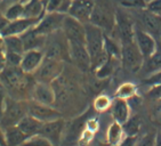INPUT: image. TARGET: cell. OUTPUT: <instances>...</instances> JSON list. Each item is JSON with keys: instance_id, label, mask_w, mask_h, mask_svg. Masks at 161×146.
<instances>
[{"instance_id": "45", "label": "cell", "mask_w": 161, "mask_h": 146, "mask_svg": "<svg viewBox=\"0 0 161 146\" xmlns=\"http://www.w3.org/2000/svg\"><path fill=\"white\" fill-rule=\"evenodd\" d=\"M0 88H3V84H1V81H0Z\"/></svg>"}, {"instance_id": "21", "label": "cell", "mask_w": 161, "mask_h": 146, "mask_svg": "<svg viewBox=\"0 0 161 146\" xmlns=\"http://www.w3.org/2000/svg\"><path fill=\"white\" fill-rule=\"evenodd\" d=\"M42 123L43 122L39 121L37 118H34V116H32L31 114L28 113V114H25L24 116L17 122L16 126H17L29 138V137L33 136V135L40 134Z\"/></svg>"}, {"instance_id": "29", "label": "cell", "mask_w": 161, "mask_h": 146, "mask_svg": "<svg viewBox=\"0 0 161 146\" xmlns=\"http://www.w3.org/2000/svg\"><path fill=\"white\" fill-rule=\"evenodd\" d=\"M112 102L113 100L108 96H106V95H99L94 100V109L99 113L106 112V111L111 109Z\"/></svg>"}, {"instance_id": "25", "label": "cell", "mask_w": 161, "mask_h": 146, "mask_svg": "<svg viewBox=\"0 0 161 146\" xmlns=\"http://www.w3.org/2000/svg\"><path fill=\"white\" fill-rule=\"evenodd\" d=\"M3 45H5V50L6 51H12V53H24V45L22 40L21 35H7L3 37Z\"/></svg>"}, {"instance_id": "26", "label": "cell", "mask_w": 161, "mask_h": 146, "mask_svg": "<svg viewBox=\"0 0 161 146\" xmlns=\"http://www.w3.org/2000/svg\"><path fill=\"white\" fill-rule=\"evenodd\" d=\"M25 16V5L22 3L21 1L12 3L10 6H8L3 12V17L7 19V21H14V19H21Z\"/></svg>"}, {"instance_id": "36", "label": "cell", "mask_w": 161, "mask_h": 146, "mask_svg": "<svg viewBox=\"0 0 161 146\" xmlns=\"http://www.w3.org/2000/svg\"><path fill=\"white\" fill-rule=\"evenodd\" d=\"M154 142H155V135L147 134L143 137L141 142L137 143V145H154Z\"/></svg>"}, {"instance_id": "40", "label": "cell", "mask_w": 161, "mask_h": 146, "mask_svg": "<svg viewBox=\"0 0 161 146\" xmlns=\"http://www.w3.org/2000/svg\"><path fill=\"white\" fill-rule=\"evenodd\" d=\"M155 146H161V130L157 131L155 134V142H154Z\"/></svg>"}, {"instance_id": "22", "label": "cell", "mask_w": 161, "mask_h": 146, "mask_svg": "<svg viewBox=\"0 0 161 146\" xmlns=\"http://www.w3.org/2000/svg\"><path fill=\"white\" fill-rule=\"evenodd\" d=\"M6 145H24L28 136L16 124L5 128Z\"/></svg>"}, {"instance_id": "39", "label": "cell", "mask_w": 161, "mask_h": 146, "mask_svg": "<svg viewBox=\"0 0 161 146\" xmlns=\"http://www.w3.org/2000/svg\"><path fill=\"white\" fill-rule=\"evenodd\" d=\"M0 145H6V137H5V129L0 127Z\"/></svg>"}, {"instance_id": "5", "label": "cell", "mask_w": 161, "mask_h": 146, "mask_svg": "<svg viewBox=\"0 0 161 146\" xmlns=\"http://www.w3.org/2000/svg\"><path fill=\"white\" fill-rule=\"evenodd\" d=\"M65 15L66 14H61V13H45L33 28L34 31L41 35L48 37L50 34L62 30Z\"/></svg>"}, {"instance_id": "37", "label": "cell", "mask_w": 161, "mask_h": 146, "mask_svg": "<svg viewBox=\"0 0 161 146\" xmlns=\"http://www.w3.org/2000/svg\"><path fill=\"white\" fill-rule=\"evenodd\" d=\"M7 65V59H6V50L0 49V72Z\"/></svg>"}, {"instance_id": "1", "label": "cell", "mask_w": 161, "mask_h": 146, "mask_svg": "<svg viewBox=\"0 0 161 146\" xmlns=\"http://www.w3.org/2000/svg\"><path fill=\"white\" fill-rule=\"evenodd\" d=\"M86 44L87 50L90 55L92 70H96L108 61V56L105 51V33L102 29L93 23H86Z\"/></svg>"}, {"instance_id": "7", "label": "cell", "mask_w": 161, "mask_h": 146, "mask_svg": "<svg viewBox=\"0 0 161 146\" xmlns=\"http://www.w3.org/2000/svg\"><path fill=\"white\" fill-rule=\"evenodd\" d=\"M69 42V57L75 63L78 68L87 71L92 68V61L90 55L87 50L85 42H75V41H68Z\"/></svg>"}, {"instance_id": "24", "label": "cell", "mask_w": 161, "mask_h": 146, "mask_svg": "<svg viewBox=\"0 0 161 146\" xmlns=\"http://www.w3.org/2000/svg\"><path fill=\"white\" fill-rule=\"evenodd\" d=\"M46 13H61L68 14L72 0H42Z\"/></svg>"}, {"instance_id": "11", "label": "cell", "mask_w": 161, "mask_h": 146, "mask_svg": "<svg viewBox=\"0 0 161 146\" xmlns=\"http://www.w3.org/2000/svg\"><path fill=\"white\" fill-rule=\"evenodd\" d=\"M95 6L96 5L94 3V0H72L68 15L86 24L90 21Z\"/></svg>"}, {"instance_id": "8", "label": "cell", "mask_w": 161, "mask_h": 146, "mask_svg": "<svg viewBox=\"0 0 161 146\" xmlns=\"http://www.w3.org/2000/svg\"><path fill=\"white\" fill-rule=\"evenodd\" d=\"M62 32L68 41L85 42L86 39V28L85 24L70 15H65L62 25Z\"/></svg>"}, {"instance_id": "47", "label": "cell", "mask_w": 161, "mask_h": 146, "mask_svg": "<svg viewBox=\"0 0 161 146\" xmlns=\"http://www.w3.org/2000/svg\"><path fill=\"white\" fill-rule=\"evenodd\" d=\"M160 100H161V97H160Z\"/></svg>"}, {"instance_id": "32", "label": "cell", "mask_w": 161, "mask_h": 146, "mask_svg": "<svg viewBox=\"0 0 161 146\" xmlns=\"http://www.w3.org/2000/svg\"><path fill=\"white\" fill-rule=\"evenodd\" d=\"M119 3L125 8L141 10L146 7V0H119Z\"/></svg>"}, {"instance_id": "31", "label": "cell", "mask_w": 161, "mask_h": 146, "mask_svg": "<svg viewBox=\"0 0 161 146\" xmlns=\"http://www.w3.org/2000/svg\"><path fill=\"white\" fill-rule=\"evenodd\" d=\"M24 145H36V146H49L53 145L47 137H45L41 134L33 135V136L29 137L28 139L25 140Z\"/></svg>"}, {"instance_id": "30", "label": "cell", "mask_w": 161, "mask_h": 146, "mask_svg": "<svg viewBox=\"0 0 161 146\" xmlns=\"http://www.w3.org/2000/svg\"><path fill=\"white\" fill-rule=\"evenodd\" d=\"M122 126H124L125 134L127 136H135L140 129V120L137 118H129L128 121Z\"/></svg>"}, {"instance_id": "15", "label": "cell", "mask_w": 161, "mask_h": 146, "mask_svg": "<svg viewBox=\"0 0 161 146\" xmlns=\"http://www.w3.org/2000/svg\"><path fill=\"white\" fill-rule=\"evenodd\" d=\"M31 96L32 100L45 104V105H53L56 98L55 91L50 84L41 82V81H37L36 84L32 87Z\"/></svg>"}, {"instance_id": "6", "label": "cell", "mask_w": 161, "mask_h": 146, "mask_svg": "<svg viewBox=\"0 0 161 146\" xmlns=\"http://www.w3.org/2000/svg\"><path fill=\"white\" fill-rule=\"evenodd\" d=\"M25 114H28V104L7 98L3 110L1 122L5 123V128L14 126V124H17V122Z\"/></svg>"}, {"instance_id": "14", "label": "cell", "mask_w": 161, "mask_h": 146, "mask_svg": "<svg viewBox=\"0 0 161 146\" xmlns=\"http://www.w3.org/2000/svg\"><path fill=\"white\" fill-rule=\"evenodd\" d=\"M43 58H45V51H43V49L25 50L23 55H22L19 66H21L22 70L25 73L33 74L34 72L38 70V68L41 65Z\"/></svg>"}, {"instance_id": "19", "label": "cell", "mask_w": 161, "mask_h": 146, "mask_svg": "<svg viewBox=\"0 0 161 146\" xmlns=\"http://www.w3.org/2000/svg\"><path fill=\"white\" fill-rule=\"evenodd\" d=\"M140 22L142 24V29L158 37L161 29V16L155 15L146 8H143L140 14Z\"/></svg>"}, {"instance_id": "28", "label": "cell", "mask_w": 161, "mask_h": 146, "mask_svg": "<svg viewBox=\"0 0 161 146\" xmlns=\"http://www.w3.org/2000/svg\"><path fill=\"white\" fill-rule=\"evenodd\" d=\"M137 95V87L133 82H124L118 87L115 91V97L124 98V100H131Z\"/></svg>"}, {"instance_id": "16", "label": "cell", "mask_w": 161, "mask_h": 146, "mask_svg": "<svg viewBox=\"0 0 161 146\" xmlns=\"http://www.w3.org/2000/svg\"><path fill=\"white\" fill-rule=\"evenodd\" d=\"M117 23H115V31L118 34V40L121 42H127V41L135 40V25L128 19L126 15L119 14L115 16Z\"/></svg>"}, {"instance_id": "2", "label": "cell", "mask_w": 161, "mask_h": 146, "mask_svg": "<svg viewBox=\"0 0 161 146\" xmlns=\"http://www.w3.org/2000/svg\"><path fill=\"white\" fill-rule=\"evenodd\" d=\"M145 58L143 57L135 40L121 42V58L120 63L128 72H137L144 65Z\"/></svg>"}, {"instance_id": "42", "label": "cell", "mask_w": 161, "mask_h": 146, "mask_svg": "<svg viewBox=\"0 0 161 146\" xmlns=\"http://www.w3.org/2000/svg\"><path fill=\"white\" fill-rule=\"evenodd\" d=\"M19 1H21L22 3H24V5H26V3H29L31 0H19Z\"/></svg>"}, {"instance_id": "27", "label": "cell", "mask_w": 161, "mask_h": 146, "mask_svg": "<svg viewBox=\"0 0 161 146\" xmlns=\"http://www.w3.org/2000/svg\"><path fill=\"white\" fill-rule=\"evenodd\" d=\"M144 65H145L146 71L149 74L161 70V42L158 44V47H157L154 53L152 54L147 59H145Z\"/></svg>"}, {"instance_id": "23", "label": "cell", "mask_w": 161, "mask_h": 146, "mask_svg": "<svg viewBox=\"0 0 161 146\" xmlns=\"http://www.w3.org/2000/svg\"><path fill=\"white\" fill-rule=\"evenodd\" d=\"M125 135L124 126L117 121H113L108 129V143L110 145H121Z\"/></svg>"}, {"instance_id": "13", "label": "cell", "mask_w": 161, "mask_h": 146, "mask_svg": "<svg viewBox=\"0 0 161 146\" xmlns=\"http://www.w3.org/2000/svg\"><path fill=\"white\" fill-rule=\"evenodd\" d=\"M28 113L34 118H37L41 122L53 121V120L61 118V113L53 109L52 105H45V104L34 102V100L28 104Z\"/></svg>"}, {"instance_id": "33", "label": "cell", "mask_w": 161, "mask_h": 146, "mask_svg": "<svg viewBox=\"0 0 161 146\" xmlns=\"http://www.w3.org/2000/svg\"><path fill=\"white\" fill-rule=\"evenodd\" d=\"M146 84H149L150 87L153 86H161V70L157 72H153L144 80Z\"/></svg>"}, {"instance_id": "34", "label": "cell", "mask_w": 161, "mask_h": 146, "mask_svg": "<svg viewBox=\"0 0 161 146\" xmlns=\"http://www.w3.org/2000/svg\"><path fill=\"white\" fill-rule=\"evenodd\" d=\"M146 9L155 15L161 16V0H149L146 1Z\"/></svg>"}, {"instance_id": "38", "label": "cell", "mask_w": 161, "mask_h": 146, "mask_svg": "<svg viewBox=\"0 0 161 146\" xmlns=\"http://www.w3.org/2000/svg\"><path fill=\"white\" fill-rule=\"evenodd\" d=\"M6 100H7V97H6V95H5L3 88H0V110H1V112H3L5 103H6ZM1 116H3V115H1Z\"/></svg>"}, {"instance_id": "4", "label": "cell", "mask_w": 161, "mask_h": 146, "mask_svg": "<svg viewBox=\"0 0 161 146\" xmlns=\"http://www.w3.org/2000/svg\"><path fill=\"white\" fill-rule=\"evenodd\" d=\"M26 75L21 66L6 65L0 72V81L3 87L9 89H22L26 86Z\"/></svg>"}, {"instance_id": "3", "label": "cell", "mask_w": 161, "mask_h": 146, "mask_svg": "<svg viewBox=\"0 0 161 146\" xmlns=\"http://www.w3.org/2000/svg\"><path fill=\"white\" fill-rule=\"evenodd\" d=\"M63 71V62L61 59L50 58L46 57L43 58L41 65L34 72V78L37 81L52 84L54 80L58 78L59 74Z\"/></svg>"}, {"instance_id": "44", "label": "cell", "mask_w": 161, "mask_h": 146, "mask_svg": "<svg viewBox=\"0 0 161 146\" xmlns=\"http://www.w3.org/2000/svg\"><path fill=\"white\" fill-rule=\"evenodd\" d=\"M1 115H3V112H1V110H0V121H1Z\"/></svg>"}, {"instance_id": "10", "label": "cell", "mask_w": 161, "mask_h": 146, "mask_svg": "<svg viewBox=\"0 0 161 146\" xmlns=\"http://www.w3.org/2000/svg\"><path fill=\"white\" fill-rule=\"evenodd\" d=\"M135 42L145 59L149 58L158 47V42L153 34L142 28H135Z\"/></svg>"}, {"instance_id": "41", "label": "cell", "mask_w": 161, "mask_h": 146, "mask_svg": "<svg viewBox=\"0 0 161 146\" xmlns=\"http://www.w3.org/2000/svg\"><path fill=\"white\" fill-rule=\"evenodd\" d=\"M154 115H155V118H157L158 120H160V121H161V103L159 104L158 106H157V107H155Z\"/></svg>"}, {"instance_id": "20", "label": "cell", "mask_w": 161, "mask_h": 146, "mask_svg": "<svg viewBox=\"0 0 161 146\" xmlns=\"http://www.w3.org/2000/svg\"><path fill=\"white\" fill-rule=\"evenodd\" d=\"M33 28L21 35L23 45H24V51L29 49H42V47H45V44H46L47 37L37 33Z\"/></svg>"}, {"instance_id": "17", "label": "cell", "mask_w": 161, "mask_h": 146, "mask_svg": "<svg viewBox=\"0 0 161 146\" xmlns=\"http://www.w3.org/2000/svg\"><path fill=\"white\" fill-rule=\"evenodd\" d=\"M127 100H128L119 98V97H115L113 100L111 109H110L113 121H117L121 124L128 121V119L130 118V106Z\"/></svg>"}, {"instance_id": "9", "label": "cell", "mask_w": 161, "mask_h": 146, "mask_svg": "<svg viewBox=\"0 0 161 146\" xmlns=\"http://www.w3.org/2000/svg\"><path fill=\"white\" fill-rule=\"evenodd\" d=\"M41 19V17H40ZM37 17H21V19H14V21H8L3 28L0 29V34L3 37L7 35H22L28 30L36 26L39 19Z\"/></svg>"}, {"instance_id": "18", "label": "cell", "mask_w": 161, "mask_h": 146, "mask_svg": "<svg viewBox=\"0 0 161 146\" xmlns=\"http://www.w3.org/2000/svg\"><path fill=\"white\" fill-rule=\"evenodd\" d=\"M63 129H64V121L63 119L59 118L53 121L43 122L40 134L47 137L52 142V144H57L62 136Z\"/></svg>"}, {"instance_id": "35", "label": "cell", "mask_w": 161, "mask_h": 146, "mask_svg": "<svg viewBox=\"0 0 161 146\" xmlns=\"http://www.w3.org/2000/svg\"><path fill=\"white\" fill-rule=\"evenodd\" d=\"M22 55H23V54L12 53V51H6L7 65L19 66V64H21V59H22Z\"/></svg>"}, {"instance_id": "12", "label": "cell", "mask_w": 161, "mask_h": 146, "mask_svg": "<svg viewBox=\"0 0 161 146\" xmlns=\"http://www.w3.org/2000/svg\"><path fill=\"white\" fill-rule=\"evenodd\" d=\"M90 23L95 24L96 26L101 28L103 31H114L115 29V16L108 12V9L101 6H95L94 12L90 17Z\"/></svg>"}, {"instance_id": "46", "label": "cell", "mask_w": 161, "mask_h": 146, "mask_svg": "<svg viewBox=\"0 0 161 146\" xmlns=\"http://www.w3.org/2000/svg\"><path fill=\"white\" fill-rule=\"evenodd\" d=\"M146 1H149V0H146Z\"/></svg>"}, {"instance_id": "43", "label": "cell", "mask_w": 161, "mask_h": 146, "mask_svg": "<svg viewBox=\"0 0 161 146\" xmlns=\"http://www.w3.org/2000/svg\"><path fill=\"white\" fill-rule=\"evenodd\" d=\"M158 38H159V40H160V42H161V29H160V31H159Z\"/></svg>"}]
</instances>
